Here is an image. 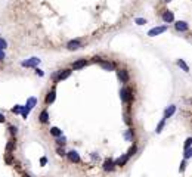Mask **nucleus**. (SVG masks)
I'll return each instance as SVG.
<instances>
[{
  "mask_svg": "<svg viewBox=\"0 0 192 177\" xmlns=\"http://www.w3.org/2000/svg\"><path fill=\"white\" fill-rule=\"evenodd\" d=\"M24 177H30V176H24Z\"/></svg>",
  "mask_w": 192,
  "mask_h": 177,
  "instance_id": "obj_38",
  "label": "nucleus"
},
{
  "mask_svg": "<svg viewBox=\"0 0 192 177\" xmlns=\"http://www.w3.org/2000/svg\"><path fill=\"white\" fill-rule=\"evenodd\" d=\"M191 142H192V139L191 137H188L186 142H185V148H191Z\"/></svg>",
  "mask_w": 192,
  "mask_h": 177,
  "instance_id": "obj_29",
  "label": "nucleus"
},
{
  "mask_svg": "<svg viewBox=\"0 0 192 177\" xmlns=\"http://www.w3.org/2000/svg\"><path fill=\"white\" fill-rule=\"evenodd\" d=\"M4 120H6V118H4V115H3V114H0V123H4Z\"/></svg>",
  "mask_w": 192,
  "mask_h": 177,
  "instance_id": "obj_36",
  "label": "nucleus"
},
{
  "mask_svg": "<svg viewBox=\"0 0 192 177\" xmlns=\"http://www.w3.org/2000/svg\"><path fill=\"white\" fill-rule=\"evenodd\" d=\"M36 103H37V99H36V97H30V99L27 100V105H25V106H22V109H21V114H22V117H24V118H27V117H28L30 111L36 106Z\"/></svg>",
  "mask_w": 192,
  "mask_h": 177,
  "instance_id": "obj_1",
  "label": "nucleus"
},
{
  "mask_svg": "<svg viewBox=\"0 0 192 177\" xmlns=\"http://www.w3.org/2000/svg\"><path fill=\"white\" fill-rule=\"evenodd\" d=\"M174 27H176L177 31H182V33H183V31H188V28H189L185 21H177V22L174 24Z\"/></svg>",
  "mask_w": 192,
  "mask_h": 177,
  "instance_id": "obj_6",
  "label": "nucleus"
},
{
  "mask_svg": "<svg viewBox=\"0 0 192 177\" xmlns=\"http://www.w3.org/2000/svg\"><path fill=\"white\" fill-rule=\"evenodd\" d=\"M164 1H170V0H164Z\"/></svg>",
  "mask_w": 192,
  "mask_h": 177,
  "instance_id": "obj_37",
  "label": "nucleus"
},
{
  "mask_svg": "<svg viewBox=\"0 0 192 177\" xmlns=\"http://www.w3.org/2000/svg\"><path fill=\"white\" fill-rule=\"evenodd\" d=\"M67 47H68L70 50H77V49H80V47H81V43H80L78 40H71V42H68Z\"/></svg>",
  "mask_w": 192,
  "mask_h": 177,
  "instance_id": "obj_9",
  "label": "nucleus"
},
{
  "mask_svg": "<svg viewBox=\"0 0 192 177\" xmlns=\"http://www.w3.org/2000/svg\"><path fill=\"white\" fill-rule=\"evenodd\" d=\"M185 165H186V162L183 161V162L180 164V168H179V170H180V171H183V170H185Z\"/></svg>",
  "mask_w": 192,
  "mask_h": 177,
  "instance_id": "obj_34",
  "label": "nucleus"
},
{
  "mask_svg": "<svg viewBox=\"0 0 192 177\" xmlns=\"http://www.w3.org/2000/svg\"><path fill=\"white\" fill-rule=\"evenodd\" d=\"M115 168V164L114 161L111 159V158H108V159H105V162H104V170L105 171H113Z\"/></svg>",
  "mask_w": 192,
  "mask_h": 177,
  "instance_id": "obj_5",
  "label": "nucleus"
},
{
  "mask_svg": "<svg viewBox=\"0 0 192 177\" xmlns=\"http://www.w3.org/2000/svg\"><path fill=\"white\" fill-rule=\"evenodd\" d=\"M118 77H120V80H121V81H124V83L129 80V74H127V71H124V69L118 72Z\"/></svg>",
  "mask_w": 192,
  "mask_h": 177,
  "instance_id": "obj_16",
  "label": "nucleus"
},
{
  "mask_svg": "<svg viewBox=\"0 0 192 177\" xmlns=\"http://www.w3.org/2000/svg\"><path fill=\"white\" fill-rule=\"evenodd\" d=\"M6 47H7V43H6V40L0 39V50H4Z\"/></svg>",
  "mask_w": 192,
  "mask_h": 177,
  "instance_id": "obj_24",
  "label": "nucleus"
},
{
  "mask_svg": "<svg viewBox=\"0 0 192 177\" xmlns=\"http://www.w3.org/2000/svg\"><path fill=\"white\" fill-rule=\"evenodd\" d=\"M36 74H37V75H40V77H43V75H44V72H43L41 69H36Z\"/></svg>",
  "mask_w": 192,
  "mask_h": 177,
  "instance_id": "obj_33",
  "label": "nucleus"
},
{
  "mask_svg": "<svg viewBox=\"0 0 192 177\" xmlns=\"http://www.w3.org/2000/svg\"><path fill=\"white\" fill-rule=\"evenodd\" d=\"M164 124H166V118H163V120H161V123L157 126V130H155V132H157V133H161L163 127H164Z\"/></svg>",
  "mask_w": 192,
  "mask_h": 177,
  "instance_id": "obj_21",
  "label": "nucleus"
},
{
  "mask_svg": "<svg viewBox=\"0 0 192 177\" xmlns=\"http://www.w3.org/2000/svg\"><path fill=\"white\" fill-rule=\"evenodd\" d=\"M55 94H56V91H55V90H50V91L47 93V96H46V103H47V105L53 103V100H55Z\"/></svg>",
  "mask_w": 192,
  "mask_h": 177,
  "instance_id": "obj_12",
  "label": "nucleus"
},
{
  "mask_svg": "<svg viewBox=\"0 0 192 177\" xmlns=\"http://www.w3.org/2000/svg\"><path fill=\"white\" fill-rule=\"evenodd\" d=\"M9 132H10V134H16V127L10 126V127H9Z\"/></svg>",
  "mask_w": 192,
  "mask_h": 177,
  "instance_id": "obj_31",
  "label": "nucleus"
},
{
  "mask_svg": "<svg viewBox=\"0 0 192 177\" xmlns=\"http://www.w3.org/2000/svg\"><path fill=\"white\" fill-rule=\"evenodd\" d=\"M70 75H71V71H70V69H64V71H61V72H59V75H58V81H62V80L68 78Z\"/></svg>",
  "mask_w": 192,
  "mask_h": 177,
  "instance_id": "obj_10",
  "label": "nucleus"
},
{
  "mask_svg": "<svg viewBox=\"0 0 192 177\" xmlns=\"http://www.w3.org/2000/svg\"><path fill=\"white\" fill-rule=\"evenodd\" d=\"M38 118H40L41 123H47V121H49V114H47V111H43V112L40 114Z\"/></svg>",
  "mask_w": 192,
  "mask_h": 177,
  "instance_id": "obj_19",
  "label": "nucleus"
},
{
  "mask_svg": "<svg viewBox=\"0 0 192 177\" xmlns=\"http://www.w3.org/2000/svg\"><path fill=\"white\" fill-rule=\"evenodd\" d=\"M120 96H121V100H123V102H130L132 97H133L130 88H123V90L120 91Z\"/></svg>",
  "mask_w": 192,
  "mask_h": 177,
  "instance_id": "obj_2",
  "label": "nucleus"
},
{
  "mask_svg": "<svg viewBox=\"0 0 192 177\" xmlns=\"http://www.w3.org/2000/svg\"><path fill=\"white\" fill-rule=\"evenodd\" d=\"M46 162H47V158H46V157H43V158L40 159V164H41V165H46Z\"/></svg>",
  "mask_w": 192,
  "mask_h": 177,
  "instance_id": "obj_32",
  "label": "nucleus"
},
{
  "mask_svg": "<svg viewBox=\"0 0 192 177\" xmlns=\"http://www.w3.org/2000/svg\"><path fill=\"white\" fill-rule=\"evenodd\" d=\"M173 19H174V15H173V12H170V10H166L164 13H163V21L164 22H173Z\"/></svg>",
  "mask_w": 192,
  "mask_h": 177,
  "instance_id": "obj_7",
  "label": "nucleus"
},
{
  "mask_svg": "<svg viewBox=\"0 0 192 177\" xmlns=\"http://www.w3.org/2000/svg\"><path fill=\"white\" fill-rule=\"evenodd\" d=\"M127 159H129V157L127 155H123V157H120L117 161H114L115 165H124L126 162H127Z\"/></svg>",
  "mask_w": 192,
  "mask_h": 177,
  "instance_id": "obj_14",
  "label": "nucleus"
},
{
  "mask_svg": "<svg viewBox=\"0 0 192 177\" xmlns=\"http://www.w3.org/2000/svg\"><path fill=\"white\" fill-rule=\"evenodd\" d=\"M3 59H4V52L0 50V61H3Z\"/></svg>",
  "mask_w": 192,
  "mask_h": 177,
  "instance_id": "obj_35",
  "label": "nucleus"
},
{
  "mask_svg": "<svg viewBox=\"0 0 192 177\" xmlns=\"http://www.w3.org/2000/svg\"><path fill=\"white\" fill-rule=\"evenodd\" d=\"M166 30H167V25H163V27H155V28H152V30H149L148 36H149V37H155V36H158V34L164 33Z\"/></svg>",
  "mask_w": 192,
  "mask_h": 177,
  "instance_id": "obj_4",
  "label": "nucleus"
},
{
  "mask_svg": "<svg viewBox=\"0 0 192 177\" xmlns=\"http://www.w3.org/2000/svg\"><path fill=\"white\" fill-rule=\"evenodd\" d=\"M192 157V149L191 148H185V158L188 159V158H191Z\"/></svg>",
  "mask_w": 192,
  "mask_h": 177,
  "instance_id": "obj_22",
  "label": "nucleus"
},
{
  "mask_svg": "<svg viewBox=\"0 0 192 177\" xmlns=\"http://www.w3.org/2000/svg\"><path fill=\"white\" fill-rule=\"evenodd\" d=\"M101 67L104 69H107V71H113L114 69V64H111V62H101Z\"/></svg>",
  "mask_w": 192,
  "mask_h": 177,
  "instance_id": "obj_15",
  "label": "nucleus"
},
{
  "mask_svg": "<svg viewBox=\"0 0 192 177\" xmlns=\"http://www.w3.org/2000/svg\"><path fill=\"white\" fill-rule=\"evenodd\" d=\"M136 24H138V25H143V24H146V19H143V18H136Z\"/></svg>",
  "mask_w": 192,
  "mask_h": 177,
  "instance_id": "obj_25",
  "label": "nucleus"
},
{
  "mask_svg": "<svg viewBox=\"0 0 192 177\" xmlns=\"http://www.w3.org/2000/svg\"><path fill=\"white\" fill-rule=\"evenodd\" d=\"M21 109H22V106H21V105H16V106L12 109V112H13V114H21Z\"/></svg>",
  "mask_w": 192,
  "mask_h": 177,
  "instance_id": "obj_23",
  "label": "nucleus"
},
{
  "mask_svg": "<svg viewBox=\"0 0 192 177\" xmlns=\"http://www.w3.org/2000/svg\"><path fill=\"white\" fill-rule=\"evenodd\" d=\"M67 155H68V158H70V161H71V162H76V164L80 162V155L77 154L76 151H71V152H68Z\"/></svg>",
  "mask_w": 192,
  "mask_h": 177,
  "instance_id": "obj_8",
  "label": "nucleus"
},
{
  "mask_svg": "<svg viewBox=\"0 0 192 177\" xmlns=\"http://www.w3.org/2000/svg\"><path fill=\"white\" fill-rule=\"evenodd\" d=\"M56 152H58V155H61V157H64V155H67V154L64 152V149H61V148H58V149H56Z\"/></svg>",
  "mask_w": 192,
  "mask_h": 177,
  "instance_id": "obj_30",
  "label": "nucleus"
},
{
  "mask_svg": "<svg viewBox=\"0 0 192 177\" xmlns=\"http://www.w3.org/2000/svg\"><path fill=\"white\" fill-rule=\"evenodd\" d=\"M56 142H58L59 145H64V143H65V137H61V136H59V137L56 139Z\"/></svg>",
  "mask_w": 192,
  "mask_h": 177,
  "instance_id": "obj_28",
  "label": "nucleus"
},
{
  "mask_svg": "<svg viewBox=\"0 0 192 177\" xmlns=\"http://www.w3.org/2000/svg\"><path fill=\"white\" fill-rule=\"evenodd\" d=\"M86 65H87V61H86V59H80V61H77V62L73 64V68H74V69H81V68L86 67Z\"/></svg>",
  "mask_w": 192,
  "mask_h": 177,
  "instance_id": "obj_11",
  "label": "nucleus"
},
{
  "mask_svg": "<svg viewBox=\"0 0 192 177\" xmlns=\"http://www.w3.org/2000/svg\"><path fill=\"white\" fill-rule=\"evenodd\" d=\"M135 152H136V146H133V148H130V151H129V154H127V157L130 158L132 155H135Z\"/></svg>",
  "mask_w": 192,
  "mask_h": 177,
  "instance_id": "obj_27",
  "label": "nucleus"
},
{
  "mask_svg": "<svg viewBox=\"0 0 192 177\" xmlns=\"http://www.w3.org/2000/svg\"><path fill=\"white\" fill-rule=\"evenodd\" d=\"M174 112H176V106H174V105H170V106L166 109V112H164V118H168V117H171Z\"/></svg>",
  "mask_w": 192,
  "mask_h": 177,
  "instance_id": "obj_13",
  "label": "nucleus"
},
{
  "mask_svg": "<svg viewBox=\"0 0 192 177\" xmlns=\"http://www.w3.org/2000/svg\"><path fill=\"white\" fill-rule=\"evenodd\" d=\"M177 65H179V67H180V68H182L183 71H186V72L189 71V67L186 65V62H185L183 59H179V61H177Z\"/></svg>",
  "mask_w": 192,
  "mask_h": 177,
  "instance_id": "obj_18",
  "label": "nucleus"
},
{
  "mask_svg": "<svg viewBox=\"0 0 192 177\" xmlns=\"http://www.w3.org/2000/svg\"><path fill=\"white\" fill-rule=\"evenodd\" d=\"M50 134H53L55 137H59V136H62V130L58 129V127H52L50 129Z\"/></svg>",
  "mask_w": 192,
  "mask_h": 177,
  "instance_id": "obj_17",
  "label": "nucleus"
},
{
  "mask_svg": "<svg viewBox=\"0 0 192 177\" xmlns=\"http://www.w3.org/2000/svg\"><path fill=\"white\" fill-rule=\"evenodd\" d=\"M13 149H15V142L13 140H9V143L6 146V152H12Z\"/></svg>",
  "mask_w": 192,
  "mask_h": 177,
  "instance_id": "obj_20",
  "label": "nucleus"
},
{
  "mask_svg": "<svg viewBox=\"0 0 192 177\" xmlns=\"http://www.w3.org/2000/svg\"><path fill=\"white\" fill-rule=\"evenodd\" d=\"M132 136H133V130H129V132L124 134V137H126L127 140H130V139H132Z\"/></svg>",
  "mask_w": 192,
  "mask_h": 177,
  "instance_id": "obj_26",
  "label": "nucleus"
},
{
  "mask_svg": "<svg viewBox=\"0 0 192 177\" xmlns=\"http://www.w3.org/2000/svg\"><path fill=\"white\" fill-rule=\"evenodd\" d=\"M38 64H40V59H38V58H30V59H27V61H22V62H21V65H22V67H27V68L37 67Z\"/></svg>",
  "mask_w": 192,
  "mask_h": 177,
  "instance_id": "obj_3",
  "label": "nucleus"
}]
</instances>
